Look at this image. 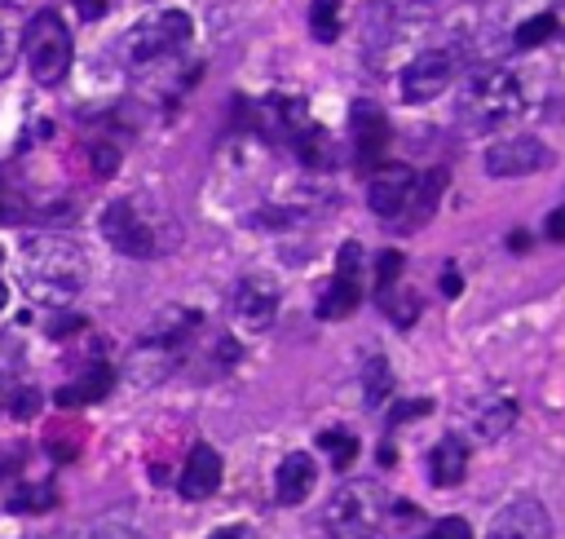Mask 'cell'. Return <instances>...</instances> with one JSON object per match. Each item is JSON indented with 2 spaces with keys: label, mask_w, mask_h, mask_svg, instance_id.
<instances>
[{
  "label": "cell",
  "mask_w": 565,
  "mask_h": 539,
  "mask_svg": "<svg viewBox=\"0 0 565 539\" xmlns=\"http://www.w3.org/2000/svg\"><path fill=\"white\" fill-rule=\"evenodd\" d=\"M508 248H517V252H521V248H530V239H525V230H512V234H508Z\"/></svg>",
  "instance_id": "ab89813d"
},
{
  "label": "cell",
  "mask_w": 565,
  "mask_h": 539,
  "mask_svg": "<svg viewBox=\"0 0 565 539\" xmlns=\"http://www.w3.org/2000/svg\"><path fill=\"white\" fill-rule=\"evenodd\" d=\"M58 504V495H54V486L49 482H27L23 491H14L10 495V513H45V508H54Z\"/></svg>",
  "instance_id": "484cf974"
},
{
  "label": "cell",
  "mask_w": 565,
  "mask_h": 539,
  "mask_svg": "<svg viewBox=\"0 0 565 539\" xmlns=\"http://www.w3.org/2000/svg\"><path fill=\"white\" fill-rule=\"evenodd\" d=\"M398 275H402V252H398V248L380 252V261H376V301H380L385 293H394Z\"/></svg>",
  "instance_id": "83f0119b"
},
{
  "label": "cell",
  "mask_w": 565,
  "mask_h": 539,
  "mask_svg": "<svg viewBox=\"0 0 565 539\" xmlns=\"http://www.w3.org/2000/svg\"><path fill=\"white\" fill-rule=\"evenodd\" d=\"M102 234L111 248H120L124 256H137V261L159 256L181 239V230L146 199H111L102 208Z\"/></svg>",
  "instance_id": "7a4b0ae2"
},
{
  "label": "cell",
  "mask_w": 565,
  "mask_h": 539,
  "mask_svg": "<svg viewBox=\"0 0 565 539\" xmlns=\"http://www.w3.org/2000/svg\"><path fill=\"white\" fill-rule=\"evenodd\" d=\"M71 6H76V14H80L85 23H98V19L111 10V0H71Z\"/></svg>",
  "instance_id": "836d02e7"
},
{
  "label": "cell",
  "mask_w": 565,
  "mask_h": 539,
  "mask_svg": "<svg viewBox=\"0 0 565 539\" xmlns=\"http://www.w3.org/2000/svg\"><path fill=\"white\" fill-rule=\"evenodd\" d=\"M115 168H120V151L98 142V146H93V173H98V177H111Z\"/></svg>",
  "instance_id": "d6a6232c"
},
{
  "label": "cell",
  "mask_w": 565,
  "mask_h": 539,
  "mask_svg": "<svg viewBox=\"0 0 565 539\" xmlns=\"http://www.w3.org/2000/svg\"><path fill=\"white\" fill-rule=\"evenodd\" d=\"M354 310H358V279L332 275V284H328L323 297H319V319L336 323V319H350Z\"/></svg>",
  "instance_id": "44dd1931"
},
{
  "label": "cell",
  "mask_w": 565,
  "mask_h": 539,
  "mask_svg": "<svg viewBox=\"0 0 565 539\" xmlns=\"http://www.w3.org/2000/svg\"><path fill=\"white\" fill-rule=\"evenodd\" d=\"M111 385H115V372H111V367H89V372H85V376H76L67 389H58V407H63V411L89 407V403L107 398V394H111Z\"/></svg>",
  "instance_id": "ac0fdd59"
},
{
  "label": "cell",
  "mask_w": 565,
  "mask_h": 539,
  "mask_svg": "<svg viewBox=\"0 0 565 539\" xmlns=\"http://www.w3.org/2000/svg\"><path fill=\"white\" fill-rule=\"evenodd\" d=\"M416 173L407 168V164H380V168H372V182H367V208L376 212V217H385V221H398L407 208H411V199H416Z\"/></svg>",
  "instance_id": "30bf717a"
},
{
  "label": "cell",
  "mask_w": 565,
  "mask_h": 539,
  "mask_svg": "<svg viewBox=\"0 0 565 539\" xmlns=\"http://www.w3.org/2000/svg\"><path fill=\"white\" fill-rule=\"evenodd\" d=\"M195 36V23L186 10H159L151 19H142L129 36H124V63L129 67H151V63H164L173 58L177 50H186Z\"/></svg>",
  "instance_id": "52a82bcc"
},
{
  "label": "cell",
  "mask_w": 565,
  "mask_h": 539,
  "mask_svg": "<svg viewBox=\"0 0 565 539\" xmlns=\"http://www.w3.org/2000/svg\"><path fill=\"white\" fill-rule=\"evenodd\" d=\"M230 315H234L239 332H247V337L269 332L274 319H278V284H274L269 275H243V279L234 284Z\"/></svg>",
  "instance_id": "ba28073f"
},
{
  "label": "cell",
  "mask_w": 565,
  "mask_h": 539,
  "mask_svg": "<svg viewBox=\"0 0 565 539\" xmlns=\"http://www.w3.org/2000/svg\"><path fill=\"white\" fill-rule=\"evenodd\" d=\"M85 539H142V535L133 526H124V521H98V526L85 530Z\"/></svg>",
  "instance_id": "4dcf8cb0"
},
{
  "label": "cell",
  "mask_w": 565,
  "mask_h": 539,
  "mask_svg": "<svg viewBox=\"0 0 565 539\" xmlns=\"http://www.w3.org/2000/svg\"><path fill=\"white\" fill-rule=\"evenodd\" d=\"M85 328V319L80 315H63V319H54L49 323V337H67V332H80Z\"/></svg>",
  "instance_id": "8d00e7d4"
},
{
  "label": "cell",
  "mask_w": 565,
  "mask_h": 539,
  "mask_svg": "<svg viewBox=\"0 0 565 539\" xmlns=\"http://www.w3.org/2000/svg\"><path fill=\"white\" fill-rule=\"evenodd\" d=\"M464 473H468V447H464V438L446 433L429 451V477H433V486H459Z\"/></svg>",
  "instance_id": "e0dca14e"
},
{
  "label": "cell",
  "mask_w": 565,
  "mask_h": 539,
  "mask_svg": "<svg viewBox=\"0 0 565 539\" xmlns=\"http://www.w3.org/2000/svg\"><path fill=\"white\" fill-rule=\"evenodd\" d=\"M261 116H265V129H269V138H278V142H292L297 146V138L314 124L310 116H306V102L301 98H288V94H274V98H265L261 102Z\"/></svg>",
  "instance_id": "2e32d148"
},
{
  "label": "cell",
  "mask_w": 565,
  "mask_h": 539,
  "mask_svg": "<svg viewBox=\"0 0 565 539\" xmlns=\"http://www.w3.org/2000/svg\"><path fill=\"white\" fill-rule=\"evenodd\" d=\"M212 539H252V535H247V530H239V526H225V530H217Z\"/></svg>",
  "instance_id": "f35d334b"
},
{
  "label": "cell",
  "mask_w": 565,
  "mask_h": 539,
  "mask_svg": "<svg viewBox=\"0 0 565 539\" xmlns=\"http://www.w3.org/2000/svg\"><path fill=\"white\" fill-rule=\"evenodd\" d=\"M543 234H547L552 243H565V208L547 212V221H543Z\"/></svg>",
  "instance_id": "d590c367"
},
{
  "label": "cell",
  "mask_w": 565,
  "mask_h": 539,
  "mask_svg": "<svg viewBox=\"0 0 565 539\" xmlns=\"http://www.w3.org/2000/svg\"><path fill=\"white\" fill-rule=\"evenodd\" d=\"M380 306H385L398 323H411V319H416V297H411V293H402V297L389 293V297H380Z\"/></svg>",
  "instance_id": "1f68e13d"
},
{
  "label": "cell",
  "mask_w": 565,
  "mask_h": 539,
  "mask_svg": "<svg viewBox=\"0 0 565 539\" xmlns=\"http://www.w3.org/2000/svg\"><path fill=\"white\" fill-rule=\"evenodd\" d=\"M310 32H314V41H323V45H332V41L341 36V0H314Z\"/></svg>",
  "instance_id": "cb8c5ba5"
},
{
  "label": "cell",
  "mask_w": 565,
  "mask_h": 539,
  "mask_svg": "<svg viewBox=\"0 0 565 539\" xmlns=\"http://www.w3.org/2000/svg\"><path fill=\"white\" fill-rule=\"evenodd\" d=\"M350 129H354V160L363 168H376L385 160V151H389V116L376 102L358 98L350 107Z\"/></svg>",
  "instance_id": "7c38bea8"
},
{
  "label": "cell",
  "mask_w": 565,
  "mask_h": 539,
  "mask_svg": "<svg viewBox=\"0 0 565 539\" xmlns=\"http://www.w3.org/2000/svg\"><path fill=\"white\" fill-rule=\"evenodd\" d=\"M512 420H517V403L512 398H481L473 407V433L481 442H499L512 429Z\"/></svg>",
  "instance_id": "d6986e66"
},
{
  "label": "cell",
  "mask_w": 565,
  "mask_h": 539,
  "mask_svg": "<svg viewBox=\"0 0 565 539\" xmlns=\"http://www.w3.org/2000/svg\"><path fill=\"white\" fill-rule=\"evenodd\" d=\"M199 319L195 315H168L151 337H142L129 359H124V376L137 385V389H151V385H164L177 363L186 359V345H190V328Z\"/></svg>",
  "instance_id": "3957f363"
},
{
  "label": "cell",
  "mask_w": 565,
  "mask_h": 539,
  "mask_svg": "<svg viewBox=\"0 0 565 539\" xmlns=\"http://www.w3.org/2000/svg\"><path fill=\"white\" fill-rule=\"evenodd\" d=\"M451 80H455V54L451 50H429L402 72V102H411V107L433 102L451 89Z\"/></svg>",
  "instance_id": "9c48e42d"
},
{
  "label": "cell",
  "mask_w": 565,
  "mask_h": 539,
  "mask_svg": "<svg viewBox=\"0 0 565 539\" xmlns=\"http://www.w3.org/2000/svg\"><path fill=\"white\" fill-rule=\"evenodd\" d=\"M517 111H521V80L508 67H477L459 89V116L477 133L512 120Z\"/></svg>",
  "instance_id": "277c9868"
},
{
  "label": "cell",
  "mask_w": 565,
  "mask_h": 539,
  "mask_svg": "<svg viewBox=\"0 0 565 539\" xmlns=\"http://www.w3.org/2000/svg\"><path fill=\"white\" fill-rule=\"evenodd\" d=\"M23 54H27V67H32V80L54 89L67 80L71 72V58H76V45H71V32L63 23L58 10H41L32 23H27V36H23Z\"/></svg>",
  "instance_id": "5b68a950"
},
{
  "label": "cell",
  "mask_w": 565,
  "mask_h": 539,
  "mask_svg": "<svg viewBox=\"0 0 565 539\" xmlns=\"http://www.w3.org/2000/svg\"><path fill=\"white\" fill-rule=\"evenodd\" d=\"M19 279H23V293L36 306L67 310L89 284V256L67 234H27Z\"/></svg>",
  "instance_id": "6da1fadb"
},
{
  "label": "cell",
  "mask_w": 565,
  "mask_h": 539,
  "mask_svg": "<svg viewBox=\"0 0 565 539\" xmlns=\"http://www.w3.org/2000/svg\"><path fill=\"white\" fill-rule=\"evenodd\" d=\"M420 539H473V526H468L464 517H455V513H451V517H437Z\"/></svg>",
  "instance_id": "f1b7e54d"
},
{
  "label": "cell",
  "mask_w": 565,
  "mask_h": 539,
  "mask_svg": "<svg viewBox=\"0 0 565 539\" xmlns=\"http://www.w3.org/2000/svg\"><path fill=\"white\" fill-rule=\"evenodd\" d=\"M319 447L328 451V460H332V469H350L354 464V455H358V438L354 433H345V429H328V433H319Z\"/></svg>",
  "instance_id": "d4e9b609"
},
{
  "label": "cell",
  "mask_w": 565,
  "mask_h": 539,
  "mask_svg": "<svg viewBox=\"0 0 565 539\" xmlns=\"http://www.w3.org/2000/svg\"><path fill=\"white\" fill-rule=\"evenodd\" d=\"M297 155H301L306 168H332V142H328V133H323L319 124H310V129L297 138Z\"/></svg>",
  "instance_id": "603a6c76"
},
{
  "label": "cell",
  "mask_w": 565,
  "mask_h": 539,
  "mask_svg": "<svg viewBox=\"0 0 565 539\" xmlns=\"http://www.w3.org/2000/svg\"><path fill=\"white\" fill-rule=\"evenodd\" d=\"M547 160H552V155H547V146H543L539 138L517 133V138H499V142L486 151V173H490V177H530V173H539Z\"/></svg>",
  "instance_id": "8fae6325"
},
{
  "label": "cell",
  "mask_w": 565,
  "mask_h": 539,
  "mask_svg": "<svg viewBox=\"0 0 565 539\" xmlns=\"http://www.w3.org/2000/svg\"><path fill=\"white\" fill-rule=\"evenodd\" d=\"M389 513V499L376 482H345L323 513V526L332 539H372Z\"/></svg>",
  "instance_id": "8992f818"
},
{
  "label": "cell",
  "mask_w": 565,
  "mask_h": 539,
  "mask_svg": "<svg viewBox=\"0 0 565 539\" xmlns=\"http://www.w3.org/2000/svg\"><path fill=\"white\" fill-rule=\"evenodd\" d=\"M429 398H416V403H402L398 411H394V425H402V420H420V416H429Z\"/></svg>",
  "instance_id": "e575fe53"
},
{
  "label": "cell",
  "mask_w": 565,
  "mask_h": 539,
  "mask_svg": "<svg viewBox=\"0 0 565 539\" xmlns=\"http://www.w3.org/2000/svg\"><path fill=\"white\" fill-rule=\"evenodd\" d=\"M552 32H556V19L552 14H534V19H525L517 28V50H539L543 41H552Z\"/></svg>",
  "instance_id": "4316f807"
},
{
  "label": "cell",
  "mask_w": 565,
  "mask_h": 539,
  "mask_svg": "<svg viewBox=\"0 0 565 539\" xmlns=\"http://www.w3.org/2000/svg\"><path fill=\"white\" fill-rule=\"evenodd\" d=\"M23 36H27V19L14 0H0V80L14 72V58L23 50Z\"/></svg>",
  "instance_id": "ffe728a7"
},
{
  "label": "cell",
  "mask_w": 565,
  "mask_h": 539,
  "mask_svg": "<svg viewBox=\"0 0 565 539\" xmlns=\"http://www.w3.org/2000/svg\"><path fill=\"white\" fill-rule=\"evenodd\" d=\"M486 539H552V517L539 499H512L495 513Z\"/></svg>",
  "instance_id": "4fadbf2b"
},
{
  "label": "cell",
  "mask_w": 565,
  "mask_h": 539,
  "mask_svg": "<svg viewBox=\"0 0 565 539\" xmlns=\"http://www.w3.org/2000/svg\"><path fill=\"white\" fill-rule=\"evenodd\" d=\"M5 310H10V284L0 279V315H5Z\"/></svg>",
  "instance_id": "60d3db41"
},
{
  "label": "cell",
  "mask_w": 565,
  "mask_h": 539,
  "mask_svg": "<svg viewBox=\"0 0 565 539\" xmlns=\"http://www.w3.org/2000/svg\"><path fill=\"white\" fill-rule=\"evenodd\" d=\"M459 288H464L459 275H455V270H446V275H442V293H446V297H459Z\"/></svg>",
  "instance_id": "74e56055"
},
{
  "label": "cell",
  "mask_w": 565,
  "mask_h": 539,
  "mask_svg": "<svg viewBox=\"0 0 565 539\" xmlns=\"http://www.w3.org/2000/svg\"><path fill=\"white\" fill-rule=\"evenodd\" d=\"M389 394H394V367H389V359L372 354L363 363V398H367V407H385Z\"/></svg>",
  "instance_id": "7402d4cb"
},
{
  "label": "cell",
  "mask_w": 565,
  "mask_h": 539,
  "mask_svg": "<svg viewBox=\"0 0 565 539\" xmlns=\"http://www.w3.org/2000/svg\"><path fill=\"white\" fill-rule=\"evenodd\" d=\"M221 473H225V464H221L217 447H208V442H195V447H190V455H186V464H181L177 491H181L186 499H208V495H217V486H221Z\"/></svg>",
  "instance_id": "5bb4252c"
},
{
  "label": "cell",
  "mask_w": 565,
  "mask_h": 539,
  "mask_svg": "<svg viewBox=\"0 0 565 539\" xmlns=\"http://www.w3.org/2000/svg\"><path fill=\"white\" fill-rule=\"evenodd\" d=\"M10 411H14L19 420H32V416L41 411V394H36V389H27V385H23V389H14V394H10Z\"/></svg>",
  "instance_id": "f546056e"
},
{
  "label": "cell",
  "mask_w": 565,
  "mask_h": 539,
  "mask_svg": "<svg viewBox=\"0 0 565 539\" xmlns=\"http://www.w3.org/2000/svg\"><path fill=\"white\" fill-rule=\"evenodd\" d=\"M314 482H319L314 455L292 451V455H282V464H278V473H274V499L288 504V508H292V504H306L310 491H314Z\"/></svg>",
  "instance_id": "9a60e30c"
}]
</instances>
